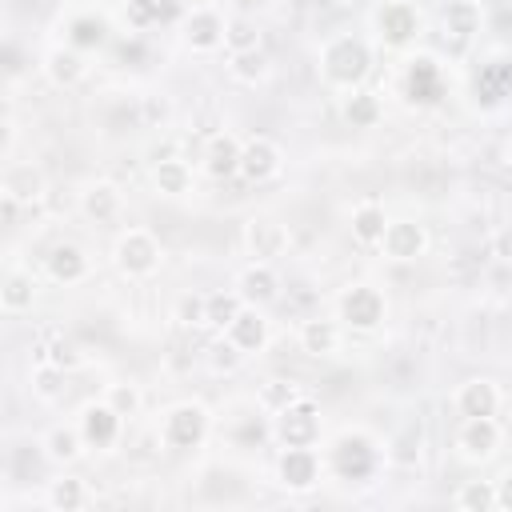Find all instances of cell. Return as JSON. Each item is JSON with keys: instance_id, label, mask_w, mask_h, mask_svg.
I'll list each match as a JSON object with an SVG mask.
<instances>
[{"instance_id": "cell-1", "label": "cell", "mask_w": 512, "mask_h": 512, "mask_svg": "<svg viewBox=\"0 0 512 512\" xmlns=\"http://www.w3.org/2000/svg\"><path fill=\"white\" fill-rule=\"evenodd\" d=\"M372 72V48L364 36H352V32H340V36H328L324 48H320V76L324 84L348 92V88H360Z\"/></svg>"}, {"instance_id": "cell-2", "label": "cell", "mask_w": 512, "mask_h": 512, "mask_svg": "<svg viewBox=\"0 0 512 512\" xmlns=\"http://www.w3.org/2000/svg\"><path fill=\"white\" fill-rule=\"evenodd\" d=\"M208 432H212V412L200 400L172 404L160 416V428H156V436H160V444L168 452H192V448H200L208 440Z\"/></svg>"}, {"instance_id": "cell-3", "label": "cell", "mask_w": 512, "mask_h": 512, "mask_svg": "<svg viewBox=\"0 0 512 512\" xmlns=\"http://www.w3.org/2000/svg\"><path fill=\"white\" fill-rule=\"evenodd\" d=\"M328 472L344 484L352 480H372L376 468H380V448L376 440H368L364 432H340L332 444H328V456H324Z\"/></svg>"}, {"instance_id": "cell-4", "label": "cell", "mask_w": 512, "mask_h": 512, "mask_svg": "<svg viewBox=\"0 0 512 512\" xmlns=\"http://www.w3.org/2000/svg\"><path fill=\"white\" fill-rule=\"evenodd\" d=\"M336 320L344 328H352V332H376L388 320V296L376 284H368V280L348 284L336 296Z\"/></svg>"}, {"instance_id": "cell-5", "label": "cell", "mask_w": 512, "mask_h": 512, "mask_svg": "<svg viewBox=\"0 0 512 512\" xmlns=\"http://www.w3.org/2000/svg\"><path fill=\"white\" fill-rule=\"evenodd\" d=\"M160 260H164V248L148 228H124L112 244V264L128 280H148L152 272H160Z\"/></svg>"}, {"instance_id": "cell-6", "label": "cell", "mask_w": 512, "mask_h": 512, "mask_svg": "<svg viewBox=\"0 0 512 512\" xmlns=\"http://www.w3.org/2000/svg\"><path fill=\"white\" fill-rule=\"evenodd\" d=\"M324 456L316 452V444H284L276 456V484L284 492H312L324 480Z\"/></svg>"}, {"instance_id": "cell-7", "label": "cell", "mask_w": 512, "mask_h": 512, "mask_svg": "<svg viewBox=\"0 0 512 512\" xmlns=\"http://www.w3.org/2000/svg\"><path fill=\"white\" fill-rule=\"evenodd\" d=\"M372 28H376L380 44H388V48H408V44L420 40L424 16H420V8H416L412 0H380V4L372 8Z\"/></svg>"}, {"instance_id": "cell-8", "label": "cell", "mask_w": 512, "mask_h": 512, "mask_svg": "<svg viewBox=\"0 0 512 512\" xmlns=\"http://www.w3.org/2000/svg\"><path fill=\"white\" fill-rule=\"evenodd\" d=\"M500 440H504V432H500L496 416H464L460 428H456V436H452L456 456L468 460V464L492 460V456L500 452Z\"/></svg>"}, {"instance_id": "cell-9", "label": "cell", "mask_w": 512, "mask_h": 512, "mask_svg": "<svg viewBox=\"0 0 512 512\" xmlns=\"http://www.w3.org/2000/svg\"><path fill=\"white\" fill-rule=\"evenodd\" d=\"M272 436L284 444H320V404L312 396H300L280 416H272Z\"/></svg>"}, {"instance_id": "cell-10", "label": "cell", "mask_w": 512, "mask_h": 512, "mask_svg": "<svg viewBox=\"0 0 512 512\" xmlns=\"http://www.w3.org/2000/svg\"><path fill=\"white\" fill-rule=\"evenodd\" d=\"M44 192H48V180H44L40 164H32V160H8L4 164V176H0V196L4 200L20 204V208H32V204L44 200Z\"/></svg>"}, {"instance_id": "cell-11", "label": "cell", "mask_w": 512, "mask_h": 512, "mask_svg": "<svg viewBox=\"0 0 512 512\" xmlns=\"http://www.w3.org/2000/svg\"><path fill=\"white\" fill-rule=\"evenodd\" d=\"M240 240H244V248H248L252 260H268V264H272L276 256H284L288 244H292L288 228H284L276 216H248Z\"/></svg>"}, {"instance_id": "cell-12", "label": "cell", "mask_w": 512, "mask_h": 512, "mask_svg": "<svg viewBox=\"0 0 512 512\" xmlns=\"http://www.w3.org/2000/svg\"><path fill=\"white\" fill-rule=\"evenodd\" d=\"M284 168V152L272 136H248L244 148H240V176L248 184H268L276 180Z\"/></svg>"}, {"instance_id": "cell-13", "label": "cell", "mask_w": 512, "mask_h": 512, "mask_svg": "<svg viewBox=\"0 0 512 512\" xmlns=\"http://www.w3.org/2000/svg\"><path fill=\"white\" fill-rule=\"evenodd\" d=\"M76 424H80L88 448H96V452L116 448V444H120V432H124V416H120L108 400H92V404H84V412H80Z\"/></svg>"}, {"instance_id": "cell-14", "label": "cell", "mask_w": 512, "mask_h": 512, "mask_svg": "<svg viewBox=\"0 0 512 512\" xmlns=\"http://www.w3.org/2000/svg\"><path fill=\"white\" fill-rule=\"evenodd\" d=\"M224 28H228V20H224L220 8L196 4V8L184 16L180 36H184V44H188L192 52H216V48L224 44Z\"/></svg>"}, {"instance_id": "cell-15", "label": "cell", "mask_w": 512, "mask_h": 512, "mask_svg": "<svg viewBox=\"0 0 512 512\" xmlns=\"http://www.w3.org/2000/svg\"><path fill=\"white\" fill-rule=\"evenodd\" d=\"M380 252L396 264H408V260H420L428 252V232L420 220H388L384 228V240H380Z\"/></svg>"}, {"instance_id": "cell-16", "label": "cell", "mask_w": 512, "mask_h": 512, "mask_svg": "<svg viewBox=\"0 0 512 512\" xmlns=\"http://www.w3.org/2000/svg\"><path fill=\"white\" fill-rule=\"evenodd\" d=\"M224 336H228L244 356H256V352L268 348V340H272V324H268V316H264L256 304H244V308L236 312V320L224 328Z\"/></svg>"}, {"instance_id": "cell-17", "label": "cell", "mask_w": 512, "mask_h": 512, "mask_svg": "<svg viewBox=\"0 0 512 512\" xmlns=\"http://www.w3.org/2000/svg\"><path fill=\"white\" fill-rule=\"evenodd\" d=\"M440 28H444V40H452L456 48L472 44L484 28V8L480 0H448L444 12H440Z\"/></svg>"}, {"instance_id": "cell-18", "label": "cell", "mask_w": 512, "mask_h": 512, "mask_svg": "<svg viewBox=\"0 0 512 512\" xmlns=\"http://www.w3.org/2000/svg\"><path fill=\"white\" fill-rule=\"evenodd\" d=\"M232 288L240 292V300H244V304L264 308V304L280 300V272H276L268 260H252L248 268H240V276H236V284H232Z\"/></svg>"}, {"instance_id": "cell-19", "label": "cell", "mask_w": 512, "mask_h": 512, "mask_svg": "<svg viewBox=\"0 0 512 512\" xmlns=\"http://www.w3.org/2000/svg\"><path fill=\"white\" fill-rule=\"evenodd\" d=\"M44 272L56 280V284H80L88 272H92V260H88V252L80 248V244H72V240H60V244H52L48 248V256H44Z\"/></svg>"}, {"instance_id": "cell-20", "label": "cell", "mask_w": 512, "mask_h": 512, "mask_svg": "<svg viewBox=\"0 0 512 512\" xmlns=\"http://www.w3.org/2000/svg\"><path fill=\"white\" fill-rule=\"evenodd\" d=\"M44 76L56 84V88H76L84 76H88V52L72 48V44H56L44 52Z\"/></svg>"}, {"instance_id": "cell-21", "label": "cell", "mask_w": 512, "mask_h": 512, "mask_svg": "<svg viewBox=\"0 0 512 512\" xmlns=\"http://www.w3.org/2000/svg\"><path fill=\"white\" fill-rule=\"evenodd\" d=\"M340 340H344V324L340 320H328V316H308L296 328V344L308 356H336L340 352Z\"/></svg>"}, {"instance_id": "cell-22", "label": "cell", "mask_w": 512, "mask_h": 512, "mask_svg": "<svg viewBox=\"0 0 512 512\" xmlns=\"http://www.w3.org/2000/svg\"><path fill=\"white\" fill-rule=\"evenodd\" d=\"M240 148H244V140H236L232 132H212L204 144V172L212 180L240 176Z\"/></svg>"}, {"instance_id": "cell-23", "label": "cell", "mask_w": 512, "mask_h": 512, "mask_svg": "<svg viewBox=\"0 0 512 512\" xmlns=\"http://www.w3.org/2000/svg\"><path fill=\"white\" fill-rule=\"evenodd\" d=\"M124 208V192L112 184V180H92L80 188V212L92 220V224H112Z\"/></svg>"}, {"instance_id": "cell-24", "label": "cell", "mask_w": 512, "mask_h": 512, "mask_svg": "<svg viewBox=\"0 0 512 512\" xmlns=\"http://www.w3.org/2000/svg\"><path fill=\"white\" fill-rule=\"evenodd\" d=\"M452 404H456L460 416H496V408H500V388H496L488 376H472V380H464V384L456 388Z\"/></svg>"}, {"instance_id": "cell-25", "label": "cell", "mask_w": 512, "mask_h": 512, "mask_svg": "<svg viewBox=\"0 0 512 512\" xmlns=\"http://www.w3.org/2000/svg\"><path fill=\"white\" fill-rule=\"evenodd\" d=\"M108 36H112V28L96 12H76L64 20V44H72L80 52H100L108 44Z\"/></svg>"}, {"instance_id": "cell-26", "label": "cell", "mask_w": 512, "mask_h": 512, "mask_svg": "<svg viewBox=\"0 0 512 512\" xmlns=\"http://www.w3.org/2000/svg\"><path fill=\"white\" fill-rule=\"evenodd\" d=\"M40 448H44V456H48L52 464H76V460L84 456L88 440H84L80 424H52V428L44 432Z\"/></svg>"}, {"instance_id": "cell-27", "label": "cell", "mask_w": 512, "mask_h": 512, "mask_svg": "<svg viewBox=\"0 0 512 512\" xmlns=\"http://www.w3.org/2000/svg\"><path fill=\"white\" fill-rule=\"evenodd\" d=\"M348 228H352V240H356V244H364V248H380L384 228H388V216H384V208H380L376 200H364V204L352 208Z\"/></svg>"}, {"instance_id": "cell-28", "label": "cell", "mask_w": 512, "mask_h": 512, "mask_svg": "<svg viewBox=\"0 0 512 512\" xmlns=\"http://www.w3.org/2000/svg\"><path fill=\"white\" fill-rule=\"evenodd\" d=\"M32 300H36V280H32V272L8 268L4 280H0V308H4L8 316H20V312L32 308Z\"/></svg>"}, {"instance_id": "cell-29", "label": "cell", "mask_w": 512, "mask_h": 512, "mask_svg": "<svg viewBox=\"0 0 512 512\" xmlns=\"http://www.w3.org/2000/svg\"><path fill=\"white\" fill-rule=\"evenodd\" d=\"M152 188L160 196H188L192 192V168L180 156H164L152 164Z\"/></svg>"}, {"instance_id": "cell-30", "label": "cell", "mask_w": 512, "mask_h": 512, "mask_svg": "<svg viewBox=\"0 0 512 512\" xmlns=\"http://www.w3.org/2000/svg\"><path fill=\"white\" fill-rule=\"evenodd\" d=\"M228 76L236 84H264L272 76V56L264 48H244V52H228Z\"/></svg>"}, {"instance_id": "cell-31", "label": "cell", "mask_w": 512, "mask_h": 512, "mask_svg": "<svg viewBox=\"0 0 512 512\" xmlns=\"http://www.w3.org/2000/svg\"><path fill=\"white\" fill-rule=\"evenodd\" d=\"M340 112H344V120H348L352 128H376L384 108H380V96H376V92H368V88H348L344 100H340Z\"/></svg>"}, {"instance_id": "cell-32", "label": "cell", "mask_w": 512, "mask_h": 512, "mask_svg": "<svg viewBox=\"0 0 512 512\" xmlns=\"http://www.w3.org/2000/svg\"><path fill=\"white\" fill-rule=\"evenodd\" d=\"M88 500H92V496H88V484H84L80 476H56V480H48L44 504H48L52 512H80Z\"/></svg>"}, {"instance_id": "cell-33", "label": "cell", "mask_w": 512, "mask_h": 512, "mask_svg": "<svg viewBox=\"0 0 512 512\" xmlns=\"http://www.w3.org/2000/svg\"><path fill=\"white\" fill-rule=\"evenodd\" d=\"M240 308H244V300H240V292H236V288L204 292V328L224 332V328L236 320V312H240Z\"/></svg>"}, {"instance_id": "cell-34", "label": "cell", "mask_w": 512, "mask_h": 512, "mask_svg": "<svg viewBox=\"0 0 512 512\" xmlns=\"http://www.w3.org/2000/svg\"><path fill=\"white\" fill-rule=\"evenodd\" d=\"M304 392H300V384H292V380H284V376H268L260 388H256V408L264 412V416H280L288 404H296Z\"/></svg>"}, {"instance_id": "cell-35", "label": "cell", "mask_w": 512, "mask_h": 512, "mask_svg": "<svg viewBox=\"0 0 512 512\" xmlns=\"http://www.w3.org/2000/svg\"><path fill=\"white\" fill-rule=\"evenodd\" d=\"M64 380H68V368L40 360V364L32 368V376H28V388H32V396H36V400L52 404V400H60V396H64Z\"/></svg>"}, {"instance_id": "cell-36", "label": "cell", "mask_w": 512, "mask_h": 512, "mask_svg": "<svg viewBox=\"0 0 512 512\" xmlns=\"http://www.w3.org/2000/svg\"><path fill=\"white\" fill-rule=\"evenodd\" d=\"M460 512H492L496 508V480H464L452 496Z\"/></svg>"}, {"instance_id": "cell-37", "label": "cell", "mask_w": 512, "mask_h": 512, "mask_svg": "<svg viewBox=\"0 0 512 512\" xmlns=\"http://www.w3.org/2000/svg\"><path fill=\"white\" fill-rule=\"evenodd\" d=\"M436 92H440V72H436V64H432L428 56L412 60V68H408V100H436Z\"/></svg>"}, {"instance_id": "cell-38", "label": "cell", "mask_w": 512, "mask_h": 512, "mask_svg": "<svg viewBox=\"0 0 512 512\" xmlns=\"http://www.w3.org/2000/svg\"><path fill=\"white\" fill-rule=\"evenodd\" d=\"M104 400H108L124 420L140 416V408H144V392H140V384H132V380H112V384L104 388Z\"/></svg>"}, {"instance_id": "cell-39", "label": "cell", "mask_w": 512, "mask_h": 512, "mask_svg": "<svg viewBox=\"0 0 512 512\" xmlns=\"http://www.w3.org/2000/svg\"><path fill=\"white\" fill-rule=\"evenodd\" d=\"M224 44H228V52L260 48V28H256L248 16H228V28H224Z\"/></svg>"}, {"instance_id": "cell-40", "label": "cell", "mask_w": 512, "mask_h": 512, "mask_svg": "<svg viewBox=\"0 0 512 512\" xmlns=\"http://www.w3.org/2000/svg\"><path fill=\"white\" fill-rule=\"evenodd\" d=\"M244 360H248V356H244V352H240L224 332L208 344V368H212V372H236Z\"/></svg>"}, {"instance_id": "cell-41", "label": "cell", "mask_w": 512, "mask_h": 512, "mask_svg": "<svg viewBox=\"0 0 512 512\" xmlns=\"http://www.w3.org/2000/svg\"><path fill=\"white\" fill-rule=\"evenodd\" d=\"M124 20H128L132 32H144V28H152L160 20V4L156 0H128L124 4Z\"/></svg>"}, {"instance_id": "cell-42", "label": "cell", "mask_w": 512, "mask_h": 512, "mask_svg": "<svg viewBox=\"0 0 512 512\" xmlns=\"http://www.w3.org/2000/svg\"><path fill=\"white\" fill-rule=\"evenodd\" d=\"M172 320H176L180 328H204V296H196V292L180 296V300H176Z\"/></svg>"}, {"instance_id": "cell-43", "label": "cell", "mask_w": 512, "mask_h": 512, "mask_svg": "<svg viewBox=\"0 0 512 512\" xmlns=\"http://www.w3.org/2000/svg\"><path fill=\"white\" fill-rule=\"evenodd\" d=\"M40 360H48V364H60V368H76V364H80V356H76V348H72L68 340H56V344H52V352H44Z\"/></svg>"}, {"instance_id": "cell-44", "label": "cell", "mask_w": 512, "mask_h": 512, "mask_svg": "<svg viewBox=\"0 0 512 512\" xmlns=\"http://www.w3.org/2000/svg\"><path fill=\"white\" fill-rule=\"evenodd\" d=\"M492 256H496L500 264H512V228H500V232L492 236Z\"/></svg>"}, {"instance_id": "cell-45", "label": "cell", "mask_w": 512, "mask_h": 512, "mask_svg": "<svg viewBox=\"0 0 512 512\" xmlns=\"http://www.w3.org/2000/svg\"><path fill=\"white\" fill-rule=\"evenodd\" d=\"M496 508H504V512H512V472L496 480Z\"/></svg>"}, {"instance_id": "cell-46", "label": "cell", "mask_w": 512, "mask_h": 512, "mask_svg": "<svg viewBox=\"0 0 512 512\" xmlns=\"http://www.w3.org/2000/svg\"><path fill=\"white\" fill-rule=\"evenodd\" d=\"M312 4H316L320 12H340V8L348 4V0H312Z\"/></svg>"}, {"instance_id": "cell-47", "label": "cell", "mask_w": 512, "mask_h": 512, "mask_svg": "<svg viewBox=\"0 0 512 512\" xmlns=\"http://www.w3.org/2000/svg\"><path fill=\"white\" fill-rule=\"evenodd\" d=\"M508 168H512V140H508Z\"/></svg>"}, {"instance_id": "cell-48", "label": "cell", "mask_w": 512, "mask_h": 512, "mask_svg": "<svg viewBox=\"0 0 512 512\" xmlns=\"http://www.w3.org/2000/svg\"><path fill=\"white\" fill-rule=\"evenodd\" d=\"M200 4H212V8H216V4H220V0H200Z\"/></svg>"}]
</instances>
